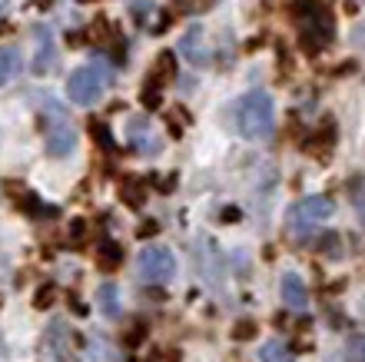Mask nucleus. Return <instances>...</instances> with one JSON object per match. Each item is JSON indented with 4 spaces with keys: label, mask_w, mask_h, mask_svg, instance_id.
<instances>
[{
    "label": "nucleus",
    "mask_w": 365,
    "mask_h": 362,
    "mask_svg": "<svg viewBox=\"0 0 365 362\" xmlns=\"http://www.w3.org/2000/svg\"><path fill=\"white\" fill-rule=\"evenodd\" d=\"M232 120L246 140H269L276 134V104L266 90H250L246 96L236 100Z\"/></svg>",
    "instance_id": "nucleus-1"
},
{
    "label": "nucleus",
    "mask_w": 365,
    "mask_h": 362,
    "mask_svg": "<svg viewBox=\"0 0 365 362\" xmlns=\"http://www.w3.org/2000/svg\"><path fill=\"white\" fill-rule=\"evenodd\" d=\"M299 17V30H302V47L306 50H322L332 40V34H336V24H332V14H329L322 4H316V0H309V4H299L296 10Z\"/></svg>",
    "instance_id": "nucleus-2"
},
{
    "label": "nucleus",
    "mask_w": 365,
    "mask_h": 362,
    "mask_svg": "<svg viewBox=\"0 0 365 362\" xmlns=\"http://www.w3.org/2000/svg\"><path fill=\"white\" fill-rule=\"evenodd\" d=\"M106 84H110V74H106L103 64H93V67H77L67 76V96L70 104L77 106H93L100 96H103Z\"/></svg>",
    "instance_id": "nucleus-3"
},
{
    "label": "nucleus",
    "mask_w": 365,
    "mask_h": 362,
    "mask_svg": "<svg viewBox=\"0 0 365 362\" xmlns=\"http://www.w3.org/2000/svg\"><path fill=\"white\" fill-rule=\"evenodd\" d=\"M332 213H336V203L329 196H306V200H299L289 210V233L292 236H306V233L322 226Z\"/></svg>",
    "instance_id": "nucleus-4"
},
{
    "label": "nucleus",
    "mask_w": 365,
    "mask_h": 362,
    "mask_svg": "<svg viewBox=\"0 0 365 362\" xmlns=\"http://www.w3.org/2000/svg\"><path fill=\"white\" fill-rule=\"evenodd\" d=\"M136 269H140V279L153 283V286H163L176 276V259L166 246H143L140 256H136Z\"/></svg>",
    "instance_id": "nucleus-5"
},
{
    "label": "nucleus",
    "mask_w": 365,
    "mask_h": 362,
    "mask_svg": "<svg viewBox=\"0 0 365 362\" xmlns=\"http://www.w3.org/2000/svg\"><path fill=\"white\" fill-rule=\"evenodd\" d=\"M40 362H80L73 349V333L63 319H53L40 339Z\"/></svg>",
    "instance_id": "nucleus-6"
},
{
    "label": "nucleus",
    "mask_w": 365,
    "mask_h": 362,
    "mask_svg": "<svg viewBox=\"0 0 365 362\" xmlns=\"http://www.w3.org/2000/svg\"><path fill=\"white\" fill-rule=\"evenodd\" d=\"M47 116V140H43V146H47L50 156H70L73 153V146H77V134H73V126H70V120L63 116V110H60L57 104H50V114Z\"/></svg>",
    "instance_id": "nucleus-7"
},
{
    "label": "nucleus",
    "mask_w": 365,
    "mask_h": 362,
    "mask_svg": "<svg viewBox=\"0 0 365 362\" xmlns=\"http://www.w3.org/2000/svg\"><path fill=\"white\" fill-rule=\"evenodd\" d=\"M176 54H180L182 60H190L192 67H202V64L210 60V54H206V40H202V27L186 30V34L180 37V44H176Z\"/></svg>",
    "instance_id": "nucleus-8"
},
{
    "label": "nucleus",
    "mask_w": 365,
    "mask_h": 362,
    "mask_svg": "<svg viewBox=\"0 0 365 362\" xmlns=\"http://www.w3.org/2000/svg\"><path fill=\"white\" fill-rule=\"evenodd\" d=\"M279 296H282V303H286L292 313H302V309L309 306V289H306V283H302L299 273H282Z\"/></svg>",
    "instance_id": "nucleus-9"
},
{
    "label": "nucleus",
    "mask_w": 365,
    "mask_h": 362,
    "mask_svg": "<svg viewBox=\"0 0 365 362\" xmlns=\"http://www.w3.org/2000/svg\"><path fill=\"white\" fill-rule=\"evenodd\" d=\"M130 140L136 144V150H143V153H160V150H163L160 136L150 130V120H143V116L130 120Z\"/></svg>",
    "instance_id": "nucleus-10"
},
{
    "label": "nucleus",
    "mask_w": 365,
    "mask_h": 362,
    "mask_svg": "<svg viewBox=\"0 0 365 362\" xmlns=\"http://www.w3.org/2000/svg\"><path fill=\"white\" fill-rule=\"evenodd\" d=\"M96 306H100V313L106 316V319H120V289L113 286V283H103L100 286V293H96Z\"/></svg>",
    "instance_id": "nucleus-11"
},
{
    "label": "nucleus",
    "mask_w": 365,
    "mask_h": 362,
    "mask_svg": "<svg viewBox=\"0 0 365 362\" xmlns=\"http://www.w3.org/2000/svg\"><path fill=\"white\" fill-rule=\"evenodd\" d=\"M123 263V246H116V243H100L96 246V266L100 269H116Z\"/></svg>",
    "instance_id": "nucleus-12"
},
{
    "label": "nucleus",
    "mask_w": 365,
    "mask_h": 362,
    "mask_svg": "<svg viewBox=\"0 0 365 362\" xmlns=\"http://www.w3.org/2000/svg\"><path fill=\"white\" fill-rule=\"evenodd\" d=\"M176 74V60H173V54H160L156 57V67H153V74L146 76V84H153V86H160V80H170V76Z\"/></svg>",
    "instance_id": "nucleus-13"
},
{
    "label": "nucleus",
    "mask_w": 365,
    "mask_h": 362,
    "mask_svg": "<svg viewBox=\"0 0 365 362\" xmlns=\"http://www.w3.org/2000/svg\"><path fill=\"white\" fill-rule=\"evenodd\" d=\"M17 60H20V54L14 47H0V86L17 74Z\"/></svg>",
    "instance_id": "nucleus-14"
},
{
    "label": "nucleus",
    "mask_w": 365,
    "mask_h": 362,
    "mask_svg": "<svg viewBox=\"0 0 365 362\" xmlns=\"http://www.w3.org/2000/svg\"><path fill=\"white\" fill-rule=\"evenodd\" d=\"M346 359L349 362H365V333H356L346 343Z\"/></svg>",
    "instance_id": "nucleus-15"
},
{
    "label": "nucleus",
    "mask_w": 365,
    "mask_h": 362,
    "mask_svg": "<svg viewBox=\"0 0 365 362\" xmlns=\"http://www.w3.org/2000/svg\"><path fill=\"white\" fill-rule=\"evenodd\" d=\"M120 190H123V196H126V203H130V206H143V183H140V180H123V186H120Z\"/></svg>",
    "instance_id": "nucleus-16"
},
{
    "label": "nucleus",
    "mask_w": 365,
    "mask_h": 362,
    "mask_svg": "<svg viewBox=\"0 0 365 362\" xmlns=\"http://www.w3.org/2000/svg\"><path fill=\"white\" fill-rule=\"evenodd\" d=\"M282 356H286V346L279 343V339H272V343L262 346L259 359H262V362H282Z\"/></svg>",
    "instance_id": "nucleus-17"
},
{
    "label": "nucleus",
    "mask_w": 365,
    "mask_h": 362,
    "mask_svg": "<svg viewBox=\"0 0 365 362\" xmlns=\"http://www.w3.org/2000/svg\"><path fill=\"white\" fill-rule=\"evenodd\" d=\"M93 136L100 140V146H106V150H113V136H110L106 124H93Z\"/></svg>",
    "instance_id": "nucleus-18"
},
{
    "label": "nucleus",
    "mask_w": 365,
    "mask_h": 362,
    "mask_svg": "<svg viewBox=\"0 0 365 362\" xmlns=\"http://www.w3.org/2000/svg\"><path fill=\"white\" fill-rule=\"evenodd\" d=\"M256 336V326L252 323H240L236 329H232V339H240V343H246V339H252Z\"/></svg>",
    "instance_id": "nucleus-19"
},
{
    "label": "nucleus",
    "mask_w": 365,
    "mask_h": 362,
    "mask_svg": "<svg viewBox=\"0 0 365 362\" xmlns=\"http://www.w3.org/2000/svg\"><path fill=\"white\" fill-rule=\"evenodd\" d=\"M50 303H53V286L37 289V299H34V306H37V309H47Z\"/></svg>",
    "instance_id": "nucleus-20"
},
{
    "label": "nucleus",
    "mask_w": 365,
    "mask_h": 362,
    "mask_svg": "<svg viewBox=\"0 0 365 362\" xmlns=\"http://www.w3.org/2000/svg\"><path fill=\"white\" fill-rule=\"evenodd\" d=\"M143 336H146V326H143V323H136V329H133L130 336H126V346H136L140 339H143Z\"/></svg>",
    "instance_id": "nucleus-21"
},
{
    "label": "nucleus",
    "mask_w": 365,
    "mask_h": 362,
    "mask_svg": "<svg viewBox=\"0 0 365 362\" xmlns=\"http://www.w3.org/2000/svg\"><path fill=\"white\" fill-rule=\"evenodd\" d=\"M339 253H342V249H339V236H332V233H329V236H326V256H339Z\"/></svg>",
    "instance_id": "nucleus-22"
},
{
    "label": "nucleus",
    "mask_w": 365,
    "mask_h": 362,
    "mask_svg": "<svg viewBox=\"0 0 365 362\" xmlns=\"http://www.w3.org/2000/svg\"><path fill=\"white\" fill-rule=\"evenodd\" d=\"M352 200H356V210H359V216L365 219V193L359 190V193H352Z\"/></svg>",
    "instance_id": "nucleus-23"
},
{
    "label": "nucleus",
    "mask_w": 365,
    "mask_h": 362,
    "mask_svg": "<svg viewBox=\"0 0 365 362\" xmlns=\"http://www.w3.org/2000/svg\"><path fill=\"white\" fill-rule=\"evenodd\" d=\"M70 233H73V239H83V233H87V226H83V219H77V223L70 226Z\"/></svg>",
    "instance_id": "nucleus-24"
},
{
    "label": "nucleus",
    "mask_w": 365,
    "mask_h": 362,
    "mask_svg": "<svg viewBox=\"0 0 365 362\" xmlns=\"http://www.w3.org/2000/svg\"><path fill=\"white\" fill-rule=\"evenodd\" d=\"M150 233H156V223H146V226L140 229V236H150Z\"/></svg>",
    "instance_id": "nucleus-25"
},
{
    "label": "nucleus",
    "mask_w": 365,
    "mask_h": 362,
    "mask_svg": "<svg viewBox=\"0 0 365 362\" xmlns=\"http://www.w3.org/2000/svg\"><path fill=\"white\" fill-rule=\"evenodd\" d=\"M176 4H182V7H186V10H192L190 4H200V0H176Z\"/></svg>",
    "instance_id": "nucleus-26"
}]
</instances>
